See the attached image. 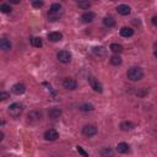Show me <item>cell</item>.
I'll use <instances>...</instances> for the list:
<instances>
[{
  "mask_svg": "<svg viewBox=\"0 0 157 157\" xmlns=\"http://www.w3.org/2000/svg\"><path fill=\"white\" fill-rule=\"evenodd\" d=\"M63 15H64L63 6H61L60 4H58V2L52 4V6H50V9H49V11H48V13H47L48 20L52 21V22L60 20V18L63 17Z\"/></svg>",
  "mask_w": 157,
  "mask_h": 157,
  "instance_id": "cell-1",
  "label": "cell"
},
{
  "mask_svg": "<svg viewBox=\"0 0 157 157\" xmlns=\"http://www.w3.org/2000/svg\"><path fill=\"white\" fill-rule=\"evenodd\" d=\"M126 77L130 81H140L144 77V71L141 67L139 66H131L130 69H128L126 71Z\"/></svg>",
  "mask_w": 157,
  "mask_h": 157,
  "instance_id": "cell-2",
  "label": "cell"
},
{
  "mask_svg": "<svg viewBox=\"0 0 157 157\" xmlns=\"http://www.w3.org/2000/svg\"><path fill=\"white\" fill-rule=\"evenodd\" d=\"M9 114L12 117V118H17V117H20L21 114H22V112H23V105L21 104V103H18V102H15V103H12V104H10L9 105Z\"/></svg>",
  "mask_w": 157,
  "mask_h": 157,
  "instance_id": "cell-3",
  "label": "cell"
},
{
  "mask_svg": "<svg viewBox=\"0 0 157 157\" xmlns=\"http://www.w3.org/2000/svg\"><path fill=\"white\" fill-rule=\"evenodd\" d=\"M97 126L96 125H93V124H87V125H85L83 128H82V134H83V136H86V137H92V136H94L96 134H97Z\"/></svg>",
  "mask_w": 157,
  "mask_h": 157,
  "instance_id": "cell-4",
  "label": "cell"
},
{
  "mask_svg": "<svg viewBox=\"0 0 157 157\" xmlns=\"http://www.w3.org/2000/svg\"><path fill=\"white\" fill-rule=\"evenodd\" d=\"M56 59L63 64H67L71 61V53L67 50H60L56 53Z\"/></svg>",
  "mask_w": 157,
  "mask_h": 157,
  "instance_id": "cell-5",
  "label": "cell"
},
{
  "mask_svg": "<svg viewBox=\"0 0 157 157\" xmlns=\"http://www.w3.org/2000/svg\"><path fill=\"white\" fill-rule=\"evenodd\" d=\"M42 112L40 110H31L28 114H27V119L29 123H38L42 120Z\"/></svg>",
  "mask_w": 157,
  "mask_h": 157,
  "instance_id": "cell-6",
  "label": "cell"
},
{
  "mask_svg": "<svg viewBox=\"0 0 157 157\" xmlns=\"http://www.w3.org/2000/svg\"><path fill=\"white\" fill-rule=\"evenodd\" d=\"M88 83H90V86L93 88V91H96V92H98V93L103 92V86H102V83H101L97 78H94L93 76H88Z\"/></svg>",
  "mask_w": 157,
  "mask_h": 157,
  "instance_id": "cell-7",
  "label": "cell"
},
{
  "mask_svg": "<svg viewBox=\"0 0 157 157\" xmlns=\"http://www.w3.org/2000/svg\"><path fill=\"white\" fill-rule=\"evenodd\" d=\"M63 87L69 90V91H74L77 88V82H76V80H74L71 77H66L63 81Z\"/></svg>",
  "mask_w": 157,
  "mask_h": 157,
  "instance_id": "cell-8",
  "label": "cell"
},
{
  "mask_svg": "<svg viewBox=\"0 0 157 157\" xmlns=\"http://www.w3.org/2000/svg\"><path fill=\"white\" fill-rule=\"evenodd\" d=\"M44 139L47 140V141H55L58 137H59V132L55 130V129H49V130H47L45 132H44Z\"/></svg>",
  "mask_w": 157,
  "mask_h": 157,
  "instance_id": "cell-9",
  "label": "cell"
},
{
  "mask_svg": "<svg viewBox=\"0 0 157 157\" xmlns=\"http://www.w3.org/2000/svg\"><path fill=\"white\" fill-rule=\"evenodd\" d=\"M11 91H12V93L20 96V94L25 93V91H26V86H25L23 83H15V85L11 87Z\"/></svg>",
  "mask_w": 157,
  "mask_h": 157,
  "instance_id": "cell-10",
  "label": "cell"
},
{
  "mask_svg": "<svg viewBox=\"0 0 157 157\" xmlns=\"http://www.w3.org/2000/svg\"><path fill=\"white\" fill-rule=\"evenodd\" d=\"M117 11H118L119 15L126 16V15H129V13L131 12V9H130V6H128V5H125V4H121V5H118V6H117Z\"/></svg>",
  "mask_w": 157,
  "mask_h": 157,
  "instance_id": "cell-11",
  "label": "cell"
},
{
  "mask_svg": "<svg viewBox=\"0 0 157 157\" xmlns=\"http://www.w3.org/2000/svg\"><path fill=\"white\" fill-rule=\"evenodd\" d=\"M135 124L132 123V121H130V120H125V121H121L120 123V129L123 130V131H130V130H132V129H135Z\"/></svg>",
  "mask_w": 157,
  "mask_h": 157,
  "instance_id": "cell-12",
  "label": "cell"
},
{
  "mask_svg": "<svg viewBox=\"0 0 157 157\" xmlns=\"http://www.w3.org/2000/svg\"><path fill=\"white\" fill-rule=\"evenodd\" d=\"M94 17H96V13H94V12H92V11H87V12L82 13L81 20H82L85 23H88V22H92V21L94 20Z\"/></svg>",
  "mask_w": 157,
  "mask_h": 157,
  "instance_id": "cell-13",
  "label": "cell"
},
{
  "mask_svg": "<svg viewBox=\"0 0 157 157\" xmlns=\"http://www.w3.org/2000/svg\"><path fill=\"white\" fill-rule=\"evenodd\" d=\"M0 48H1L4 52H9V50H11L12 44H11V42H10L9 39L1 38V39H0Z\"/></svg>",
  "mask_w": 157,
  "mask_h": 157,
  "instance_id": "cell-14",
  "label": "cell"
},
{
  "mask_svg": "<svg viewBox=\"0 0 157 157\" xmlns=\"http://www.w3.org/2000/svg\"><path fill=\"white\" fill-rule=\"evenodd\" d=\"M93 53H94V55H97V56H101V58H103V56H107V49L104 48V47H93Z\"/></svg>",
  "mask_w": 157,
  "mask_h": 157,
  "instance_id": "cell-15",
  "label": "cell"
},
{
  "mask_svg": "<svg viewBox=\"0 0 157 157\" xmlns=\"http://www.w3.org/2000/svg\"><path fill=\"white\" fill-rule=\"evenodd\" d=\"M48 39L50 42H59V40L63 39V34L60 32H50L48 34Z\"/></svg>",
  "mask_w": 157,
  "mask_h": 157,
  "instance_id": "cell-16",
  "label": "cell"
},
{
  "mask_svg": "<svg viewBox=\"0 0 157 157\" xmlns=\"http://www.w3.org/2000/svg\"><path fill=\"white\" fill-rule=\"evenodd\" d=\"M61 109L60 108H52V109H49V112H48V115H49V118H52V119H58L60 115H61Z\"/></svg>",
  "mask_w": 157,
  "mask_h": 157,
  "instance_id": "cell-17",
  "label": "cell"
},
{
  "mask_svg": "<svg viewBox=\"0 0 157 157\" xmlns=\"http://www.w3.org/2000/svg\"><path fill=\"white\" fill-rule=\"evenodd\" d=\"M134 34V29L130 28V27H121L120 28V36L121 37H125V38H129Z\"/></svg>",
  "mask_w": 157,
  "mask_h": 157,
  "instance_id": "cell-18",
  "label": "cell"
},
{
  "mask_svg": "<svg viewBox=\"0 0 157 157\" xmlns=\"http://www.w3.org/2000/svg\"><path fill=\"white\" fill-rule=\"evenodd\" d=\"M99 155L102 157H113L114 156V151L110 147H103L99 150Z\"/></svg>",
  "mask_w": 157,
  "mask_h": 157,
  "instance_id": "cell-19",
  "label": "cell"
},
{
  "mask_svg": "<svg viewBox=\"0 0 157 157\" xmlns=\"http://www.w3.org/2000/svg\"><path fill=\"white\" fill-rule=\"evenodd\" d=\"M129 151V145L126 142H119L117 145V152L118 153H126Z\"/></svg>",
  "mask_w": 157,
  "mask_h": 157,
  "instance_id": "cell-20",
  "label": "cell"
},
{
  "mask_svg": "<svg viewBox=\"0 0 157 157\" xmlns=\"http://www.w3.org/2000/svg\"><path fill=\"white\" fill-rule=\"evenodd\" d=\"M109 49H110L114 54H118V55L124 50V49H123V45H121V44H118V43H112L110 47H109Z\"/></svg>",
  "mask_w": 157,
  "mask_h": 157,
  "instance_id": "cell-21",
  "label": "cell"
},
{
  "mask_svg": "<svg viewBox=\"0 0 157 157\" xmlns=\"http://www.w3.org/2000/svg\"><path fill=\"white\" fill-rule=\"evenodd\" d=\"M103 25L105 27H113V26H115V20L112 16H105L103 18Z\"/></svg>",
  "mask_w": 157,
  "mask_h": 157,
  "instance_id": "cell-22",
  "label": "cell"
},
{
  "mask_svg": "<svg viewBox=\"0 0 157 157\" xmlns=\"http://www.w3.org/2000/svg\"><path fill=\"white\" fill-rule=\"evenodd\" d=\"M31 44L33 47H36V48H40L43 45V42H42L40 37H32L31 38Z\"/></svg>",
  "mask_w": 157,
  "mask_h": 157,
  "instance_id": "cell-23",
  "label": "cell"
},
{
  "mask_svg": "<svg viewBox=\"0 0 157 157\" xmlns=\"http://www.w3.org/2000/svg\"><path fill=\"white\" fill-rule=\"evenodd\" d=\"M78 109L82 110V112H92V110L94 109V107H93V104H91V103H83V104H81V105L78 107Z\"/></svg>",
  "mask_w": 157,
  "mask_h": 157,
  "instance_id": "cell-24",
  "label": "cell"
},
{
  "mask_svg": "<svg viewBox=\"0 0 157 157\" xmlns=\"http://www.w3.org/2000/svg\"><path fill=\"white\" fill-rule=\"evenodd\" d=\"M121 61H123V60H121V58H120L118 54H114V55L110 56V63H112L113 65H115V66H117V65H120Z\"/></svg>",
  "mask_w": 157,
  "mask_h": 157,
  "instance_id": "cell-25",
  "label": "cell"
},
{
  "mask_svg": "<svg viewBox=\"0 0 157 157\" xmlns=\"http://www.w3.org/2000/svg\"><path fill=\"white\" fill-rule=\"evenodd\" d=\"M0 10H1V12H4V13H9V12H11V6L9 5V4H1L0 5Z\"/></svg>",
  "mask_w": 157,
  "mask_h": 157,
  "instance_id": "cell-26",
  "label": "cell"
},
{
  "mask_svg": "<svg viewBox=\"0 0 157 157\" xmlns=\"http://www.w3.org/2000/svg\"><path fill=\"white\" fill-rule=\"evenodd\" d=\"M77 6L80 9H88L91 6V2H88V1H78L77 2Z\"/></svg>",
  "mask_w": 157,
  "mask_h": 157,
  "instance_id": "cell-27",
  "label": "cell"
},
{
  "mask_svg": "<svg viewBox=\"0 0 157 157\" xmlns=\"http://www.w3.org/2000/svg\"><path fill=\"white\" fill-rule=\"evenodd\" d=\"M76 151H77V152H78V153H80L82 157H90V155H88V153H87V152H86V151H85V150H83L81 146H78V145L76 146Z\"/></svg>",
  "mask_w": 157,
  "mask_h": 157,
  "instance_id": "cell-28",
  "label": "cell"
},
{
  "mask_svg": "<svg viewBox=\"0 0 157 157\" xmlns=\"http://www.w3.org/2000/svg\"><path fill=\"white\" fill-rule=\"evenodd\" d=\"M43 5H44L43 1H32V6L36 7V9H39V7H42Z\"/></svg>",
  "mask_w": 157,
  "mask_h": 157,
  "instance_id": "cell-29",
  "label": "cell"
},
{
  "mask_svg": "<svg viewBox=\"0 0 157 157\" xmlns=\"http://www.w3.org/2000/svg\"><path fill=\"white\" fill-rule=\"evenodd\" d=\"M9 97H10V94H9L7 92H0V99H1V101L7 99Z\"/></svg>",
  "mask_w": 157,
  "mask_h": 157,
  "instance_id": "cell-30",
  "label": "cell"
},
{
  "mask_svg": "<svg viewBox=\"0 0 157 157\" xmlns=\"http://www.w3.org/2000/svg\"><path fill=\"white\" fill-rule=\"evenodd\" d=\"M152 23H153L155 26H157V16H153V17H152Z\"/></svg>",
  "mask_w": 157,
  "mask_h": 157,
  "instance_id": "cell-31",
  "label": "cell"
},
{
  "mask_svg": "<svg viewBox=\"0 0 157 157\" xmlns=\"http://www.w3.org/2000/svg\"><path fill=\"white\" fill-rule=\"evenodd\" d=\"M11 2H13V4H18V0H12Z\"/></svg>",
  "mask_w": 157,
  "mask_h": 157,
  "instance_id": "cell-32",
  "label": "cell"
},
{
  "mask_svg": "<svg viewBox=\"0 0 157 157\" xmlns=\"http://www.w3.org/2000/svg\"><path fill=\"white\" fill-rule=\"evenodd\" d=\"M155 56H156V59H157V50L155 52Z\"/></svg>",
  "mask_w": 157,
  "mask_h": 157,
  "instance_id": "cell-33",
  "label": "cell"
}]
</instances>
